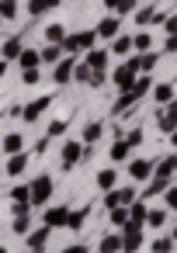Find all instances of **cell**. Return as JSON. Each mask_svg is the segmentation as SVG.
I'll return each instance as SVG.
<instances>
[{
	"mask_svg": "<svg viewBox=\"0 0 177 253\" xmlns=\"http://www.w3.org/2000/svg\"><path fill=\"white\" fill-rule=\"evenodd\" d=\"M73 73H77V59H73V56H66V59L52 70V80L63 87V84H70V80H73Z\"/></svg>",
	"mask_w": 177,
	"mask_h": 253,
	"instance_id": "obj_8",
	"label": "cell"
},
{
	"mask_svg": "<svg viewBox=\"0 0 177 253\" xmlns=\"http://www.w3.org/2000/svg\"><path fill=\"white\" fill-rule=\"evenodd\" d=\"M84 160H87V146H84V142H77V139L63 142V160H59L63 170H73V167L84 163Z\"/></svg>",
	"mask_w": 177,
	"mask_h": 253,
	"instance_id": "obj_3",
	"label": "cell"
},
{
	"mask_svg": "<svg viewBox=\"0 0 177 253\" xmlns=\"http://www.w3.org/2000/svg\"><path fill=\"white\" fill-rule=\"evenodd\" d=\"M135 4H139V0H122V4H118V18H122V14H132Z\"/></svg>",
	"mask_w": 177,
	"mask_h": 253,
	"instance_id": "obj_45",
	"label": "cell"
},
{
	"mask_svg": "<svg viewBox=\"0 0 177 253\" xmlns=\"http://www.w3.org/2000/svg\"><path fill=\"white\" fill-rule=\"evenodd\" d=\"M167 35H177V14L167 18Z\"/></svg>",
	"mask_w": 177,
	"mask_h": 253,
	"instance_id": "obj_49",
	"label": "cell"
},
{
	"mask_svg": "<svg viewBox=\"0 0 177 253\" xmlns=\"http://www.w3.org/2000/svg\"><path fill=\"white\" fill-rule=\"evenodd\" d=\"M11 201H14V208H35V205H32V184L11 187Z\"/></svg>",
	"mask_w": 177,
	"mask_h": 253,
	"instance_id": "obj_12",
	"label": "cell"
},
{
	"mask_svg": "<svg viewBox=\"0 0 177 253\" xmlns=\"http://www.w3.org/2000/svg\"><path fill=\"white\" fill-rule=\"evenodd\" d=\"M167 208H170V211H177V184L167 191Z\"/></svg>",
	"mask_w": 177,
	"mask_h": 253,
	"instance_id": "obj_46",
	"label": "cell"
},
{
	"mask_svg": "<svg viewBox=\"0 0 177 253\" xmlns=\"http://www.w3.org/2000/svg\"><path fill=\"white\" fill-rule=\"evenodd\" d=\"M156 163V170H153V177H163V180H174V173H177V167H174V160L170 156H163V160H153Z\"/></svg>",
	"mask_w": 177,
	"mask_h": 253,
	"instance_id": "obj_22",
	"label": "cell"
},
{
	"mask_svg": "<svg viewBox=\"0 0 177 253\" xmlns=\"http://www.w3.org/2000/svg\"><path fill=\"white\" fill-rule=\"evenodd\" d=\"M156 63H160V56H156V52H142V56H139V66H142V73L156 70Z\"/></svg>",
	"mask_w": 177,
	"mask_h": 253,
	"instance_id": "obj_34",
	"label": "cell"
},
{
	"mask_svg": "<svg viewBox=\"0 0 177 253\" xmlns=\"http://www.w3.org/2000/svg\"><path fill=\"white\" fill-rule=\"evenodd\" d=\"M101 84H104V73H94V77L87 80V87H101Z\"/></svg>",
	"mask_w": 177,
	"mask_h": 253,
	"instance_id": "obj_50",
	"label": "cell"
},
{
	"mask_svg": "<svg viewBox=\"0 0 177 253\" xmlns=\"http://www.w3.org/2000/svg\"><path fill=\"white\" fill-rule=\"evenodd\" d=\"M115 180H118V173H115L111 167H104V170L97 173V187H101L104 194H108V191H115Z\"/></svg>",
	"mask_w": 177,
	"mask_h": 253,
	"instance_id": "obj_26",
	"label": "cell"
},
{
	"mask_svg": "<svg viewBox=\"0 0 177 253\" xmlns=\"http://www.w3.org/2000/svg\"><path fill=\"white\" fill-rule=\"evenodd\" d=\"M108 218H111V225L129 229V208H115V211H108Z\"/></svg>",
	"mask_w": 177,
	"mask_h": 253,
	"instance_id": "obj_28",
	"label": "cell"
},
{
	"mask_svg": "<svg viewBox=\"0 0 177 253\" xmlns=\"http://www.w3.org/2000/svg\"><path fill=\"white\" fill-rule=\"evenodd\" d=\"M49 225H42V229H35L32 236H28V253H45V246H49Z\"/></svg>",
	"mask_w": 177,
	"mask_h": 253,
	"instance_id": "obj_11",
	"label": "cell"
},
{
	"mask_svg": "<svg viewBox=\"0 0 177 253\" xmlns=\"http://www.w3.org/2000/svg\"><path fill=\"white\" fill-rule=\"evenodd\" d=\"M42 225H49V229H63V225H70V208H63V205H52V208H45V215H42Z\"/></svg>",
	"mask_w": 177,
	"mask_h": 253,
	"instance_id": "obj_6",
	"label": "cell"
},
{
	"mask_svg": "<svg viewBox=\"0 0 177 253\" xmlns=\"http://www.w3.org/2000/svg\"><path fill=\"white\" fill-rule=\"evenodd\" d=\"M18 66H21V73H28V70H39V66H42V52H35V49H25V52H21V59H18Z\"/></svg>",
	"mask_w": 177,
	"mask_h": 253,
	"instance_id": "obj_17",
	"label": "cell"
},
{
	"mask_svg": "<svg viewBox=\"0 0 177 253\" xmlns=\"http://www.w3.org/2000/svg\"><path fill=\"white\" fill-rule=\"evenodd\" d=\"M21 52H25V45H21V39H18V35L4 42V63H11V59H21Z\"/></svg>",
	"mask_w": 177,
	"mask_h": 253,
	"instance_id": "obj_23",
	"label": "cell"
},
{
	"mask_svg": "<svg viewBox=\"0 0 177 253\" xmlns=\"http://www.w3.org/2000/svg\"><path fill=\"white\" fill-rule=\"evenodd\" d=\"M39 52H42V63L45 66H59L63 63V45H42Z\"/></svg>",
	"mask_w": 177,
	"mask_h": 253,
	"instance_id": "obj_20",
	"label": "cell"
},
{
	"mask_svg": "<svg viewBox=\"0 0 177 253\" xmlns=\"http://www.w3.org/2000/svg\"><path fill=\"white\" fill-rule=\"evenodd\" d=\"M59 253H90V250H87L84 243H70V246H63Z\"/></svg>",
	"mask_w": 177,
	"mask_h": 253,
	"instance_id": "obj_47",
	"label": "cell"
},
{
	"mask_svg": "<svg viewBox=\"0 0 177 253\" xmlns=\"http://www.w3.org/2000/svg\"><path fill=\"white\" fill-rule=\"evenodd\" d=\"M28 153H18V156H7V173L11 177H18V173H25V167H28Z\"/></svg>",
	"mask_w": 177,
	"mask_h": 253,
	"instance_id": "obj_25",
	"label": "cell"
},
{
	"mask_svg": "<svg viewBox=\"0 0 177 253\" xmlns=\"http://www.w3.org/2000/svg\"><path fill=\"white\" fill-rule=\"evenodd\" d=\"M52 177L49 173H39L35 180H32V205H39V208H45V201L52 198Z\"/></svg>",
	"mask_w": 177,
	"mask_h": 253,
	"instance_id": "obj_4",
	"label": "cell"
},
{
	"mask_svg": "<svg viewBox=\"0 0 177 253\" xmlns=\"http://www.w3.org/2000/svg\"><path fill=\"white\" fill-rule=\"evenodd\" d=\"M170 160H174V167H177V153H174V156H170Z\"/></svg>",
	"mask_w": 177,
	"mask_h": 253,
	"instance_id": "obj_56",
	"label": "cell"
},
{
	"mask_svg": "<svg viewBox=\"0 0 177 253\" xmlns=\"http://www.w3.org/2000/svg\"><path fill=\"white\" fill-rule=\"evenodd\" d=\"M42 11H49V0H28V14L32 18H39Z\"/></svg>",
	"mask_w": 177,
	"mask_h": 253,
	"instance_id": "obj_38",
	"label": "cell"
},
{
	"mask_svg": "<svg viewBox=\"0 0 177 253\" xmlns=\"http://www.w3.org/2000/svg\"><path fill=\"white\" fill-rule=\"evenodd\" d=\"M149 87H153V80H149V77H139V80H135V87H132V94H135V97H142Z\"/></svg>",
	"mask_w": 177,
	"mask_h": 253,
	"instance_id": "obj_39",
	"label": "cell"
},
{
	"mask_svg": "<svg viewBox=\"0 0 177 253\" xmlns=\"http://www.w3.org/2000/svg\"><path fill=\"white\" fill-rule=\"evenodd\" d=\"M153 170H156L153 160H132L129 163V177L132 180H153Z\"/></svg>",
	"mask_w": 177,
	"mask_h": 253,
	"instance_id": "obj_7",
	"label": "cell"
},
{
	"mask_svg": "<svg viewBox=\"0 0 177 253\" xmlns=\"http://www.w3.org/2000/svg\"><path fill=\"white\" fill-rule=\"evenodd\" d=\"M142 77V66H139V56H129L115 73H111V80H115V87L122 90V94H129L132 87H135V80Z\"/></svg>",
	"mask_w": 177,
	"mask_h": 253,
	"instance_id": "obj_1",
	"label": "cell"
},
{
	"mask_svg": "<svg viewBox=\"0 0 177 253\" xmlns=\"http://www.w3.org/2000/svg\"><path fill=\"white\" fill-rule=\"evenodd\" d=\"M94 32H97V39H111V42H115V39L122 35V18H118V14H104Z\"/></svg>",
	"mask_w": 177,
	"mask_h": 253,
	"instance_id": "obj_5",
	"label": "cell"
},
{
	"mask_svg": "<svg viewBox=\"0 0 177 253\" xmlns=\"http://www.w3.org/2000/svg\"><path fill=\"white\" fill-rule=\"evenodd\" d=\"M135 104H139V97H135V94L129 90V94H122V97H118V101L111 104V115H115V118H122V115H125V111H132Z\"/></svg>",
	"mask_w": 177,
	"mask_h": 253,
	"instance_id": "obj_15",
	"label": "cell"
},
{
	"mask_svg": "<svg viewBox=\"0 0 177 253\" xmlns=\"http://www.w3.org/2000/svg\"><path fill=\"white\" fill-rule=\"evenodd\" d=\"M28 225H32V215H14V222H11V229H14L18 236H32Z\"/></svg>",
	"mask_w": 177,
	"mask_h": 253,
	"instance_id": "obj_30",
	"label": "cell"
},
{
	"mask_svg": "<svg viewBox=\"0 0 177 253\" xmlns=\"http://www.w3.org/2000/svg\"><path fill=\"white\" fill-rule=\"evenodd\" d=\"M42 80V70H28V73H21V84H39Z\"/></svg>",
	"mask_w": 177,
	"mask_h": 253,
	"instance_id": "obj_43",
	"label": "cell"
},
{
	"mask_svg": "<svg viewBox=\"0 0 177 253\" xmlns=\"http://www.w3.org/2000/svg\"><path fill=\"white\" fill-rule=\"evenodd\" d=\"M104 208H108V211L122 208V198H118V191H108V194H104Z\"/></svg>",
	"mask_w": 177,
	"mask_h": 253,
	"instance_id": "obj_41",
	"label": "cell"
},
{
	"mask_svg": "<svg viewBox=\"0 0 177 253\" xmlns=\"http://www.w3.org/2000/svg\"><path fill=\"white\" fill-rule=\"evenodd\" d=\"M87 211H90V208H77V211H70V225H66V229H73V232H77V229H84Z\"/></svg>",
	"mask_w": 177,
	"mask_h": 253,
	"instance_id": "obj_29",
	"label": "cell"
},
{
	"mask_svg": "<svg viewBox=\"0 0 177 253\" xmlns=\"http://www.w3.org/2000/svg\"><path fill=\"white\" fill-rule=\"evenodd\" d=\"M97 253H122V236L104 232V236H101V243H97Z\"/></svg>",
	"mask_w": 177,
	"mask_h": 253,
	"instance_id": "obj_19",
	"label": "cell"
},
{
	"mask_svg": "<svg viewBox=\"0 0 177 253\" xmlns=\"http://www.w3.org/2000/svg\"><path fill=\"white\" fill-rule=\"evenodd\" d=\"M90 49H97V32L94 28H87V32H70V39L63 42V52L66 56H77V52H90Z\"/></svg>",
	"mask_w": 177,
	"mask_h": 253,
	"instance_id": "obj_2",
	"label": "cell"
},
{
	"mask_svg": "<svg viewBox=\"0 0 177 253\" xmlns=\"http://www.w3.org/2000/svg\"><path fill=\"white\" fill-rule=\"evenodd\" d=\"M111 52H115V56H135V39H132V35H118V39L111 42Z\"/></svg>",
	"mask_w": 177,
	"mask_h": 253,
	"instance_id": "obj_14",
	"label": "cell"
},
{
	"mask_svg": "<svg viewBox=\"0 0 177 253\" xmlns=\"http://www.w3.org/2000/svg\"><path fill=\"white\" fill-rule=\"evenodd\" d=\"M170 146H174V149H177V128H174V132H170Z\"/></svg>",
	"mask_w": 177,
	"mask_h": 253,
	"instance_id": "obj_53",
	"label": "cell"
},
{
	"mask_svg": "<svg viewBox=\"0 0 177 253\" xmlns=\"http://www.w3.org/2000/svg\"><path fill=\"white\" fill-rule=\"evenodd\" d=\"M0 11H4V21H14V14H18V0H4V4H0Z\"/></svg>",
	"mask_w": 177,
	"mask_h": 253,
	"instance_id": "obj_37",
	"label": "cell"
},
{
	"mask_svg": "<svg viewBox=\"0 0 177 253\" xmlns=\"http://www.w3.org/2000/svg\"><path fill=\"white\" fill-rule=\"evenodd\" d=\"M174 128H177V122H174V118L163 111V115H160V132H174Z\"/></svg>",
	"mask_w": 177,
	"mask_h": 253,
	"instance_id": "obj_42",
	"label": "cell"
},
{
	"mask_svg": "<svg viewBox=\"0 0 177 253\" xmlns=\"http://www.w3.org/2000/svg\"><path fill=\"white\" fill-rule=\"evenodd\" d=\"M21 149H25V135H21V132H7V135H4V153H7V156H18Z\"/></svg>",
	"mask_w": 177,
	"mask_h": 253,
	"instance_id": "obj_18",
	"label": "cell"
},
{
	"mask_svg": "<svg viewBox=\"0 0 177 253\" xmlns=\"http://www.w3.org/2000/svg\"><path fill=\"white\" fill-rule=\"evenodd\" d=\"M108 56H111V49H90V52L84 56V63H87L94 73H104V66H108Z\"/></svg>",
	"mask_w": 177,
	"mask_h": 253,
	"instance_id": "obj_9",
	"label": "cell"
},
{
	"mask_svg": "<svg viewBox=\"0 0 177 253\" xmlns=\"http://www.w3.org/2000/svg\"><path fill=\"white\" fill-rule=\"evenodd\" d=\"M63 132H66V118H56V122L45 128V135H49V139H52V135H63Z\"/></svg>",
	"mask_w": 177,
	"mask_h": 253,
	"instance_id": "obj_40",
	"label": "cell"
},
{
	"mask_svg": "<svg viewBox=\"0 0 177 253\" xmlns=\"http://www.w3.org/2000/svg\"><path fill=\"white\" fill-rule=\"evenodd\" d=\"M101 135H104V122H87V128H84V146H94Z\"/></svg>",
	"mask_w": 177,
	"mask_h": 253,
	"instance_id": "obj_24",
	"label": "cell"
},
{
	"mask_svg": "<svg viewBox=\"0 0 177 253\" xmlns=\"http://www.w3.org/2000/svg\"><path fill=\"white\" fill-rule=\"evenodd\" d=\"M49 104H52V94H45V97H35V101L25 108V122H35V118H39V115H42Z\"/></svg>",
	"mask_w": 177,
	"mask_h": 253,
	"instance_id": "obj_16",
	"label": "cell"
},
{
	"mask_svg": "<svg viewBox=\"0 0 177 253\" xmlns=\"http://www.w3.org/2000/svg\"><path fill=\"white\" fill-rule=\"evenodd\" d=\"M146 218H149V208H146V201H142V198H139L135 205H129V225L142 229V225H146Z\"/></svg>",
	"mask_w": 177,
	"mask_h": 253,
	"instance_id": "obj_13",
	"label": "cell"
},
{
	"mask_svg": "<svg viewBox=\"0 0 177 253\" xmlns=\"http://www.w3.org/2000/svg\"><path fill=\"white\" fill-rule=\"evenodd\" d=\"M170 239H174V243H177V229H174V232H170Z\"/></svg>",
	"mask_w": 177,
	"mask_h": 253,
	"instance_id": "obj_55",
	"label": "cell"
},
{
	"mask_svg": "<svg viewBox=\"0 0 177 253\" xmlns=\"http://www.w3.org/2000/svg\"><path fill=\"white\" fill-rule=\"evenodd\" d=\"M163 52H177V35H167V42H163Z\"/></svg>",
	"mask_w": 177,
	"mask_h": 253,
	"instance_id": "obj_48",
	"label": "cell"
},
{
	"mask_svg": "<svg viewBox=\"0 0 177 253\" xmlns=\"http://www.w3.org/2000/svg\"><path fill=\"white\" fill-rule=\"evenodd\" d=\"M153 101L156 104H174L177 97H174V84H156L153 87Z\"/></svg>",
	"mask_w": 177,
	"mask_h": 253,
	"instance_id": "obj_21",
	"label": "cell"
},
{
	"mask_svg": "<svg viewBox=\"0 0 177 253\" xmlns=\"http://www.w3.org/2000/svg\"><path fill=\"white\" fill-rule=\"evenodd\" d=\"M163 222H167V211H163V208H149V218H146V225H149V229H160Z\"/></svg>",
	"mask_w": 177,
	"mask_h": 253,
	"instance_id": "obj_33",
	"label": "cell"
},
{
	"mask_svg": "<svg viewBox=\"0 0 177 253\" xmlns=\"http://www.w3.org/2000/svg\"><path fill=\"white\" fill-rule=\"evenodd\" d=\"M101 4H104V7H115V11H118V4H122V0H101Z\"/></svg>",
	"mask_w": 177,
	"mask_h": 253,
	"instance_id": "obj_52",
	"label": "cell"
},
{
	"mask_svg": "<svg viewBox=\"0 0 177 253\" xmlns=\"http://www.w3.org/2000/svg\"><path fill=\"white\" fill-rule=\"evenodd\" d=\"M125 142H129V146H132V149H135V146H139V142H142V128H132V132H129V135H125Z\"/></svg>",
	"mask_w": 177,
	"mask_h": 253,
	"instance_id": "obj_44",
	"label": "cell"
},
{
	"mask_svg": "<svg viewBox=\"0 0 177 253\" xmlns=\"http://www.w3.org/2000/svg\"><path fill=\"white\" fill-rule=\"evenodd\" d=\"M149 246H153V253H174V239L170 236H156Z\"/></svg>",
	"mask_w": 177,
	"mask_h": 253,
	"instance_id": "obj_31",
	"label": "cell"
},
{
	"mask_svg": "<svg viewBox=\"0 0 177 253\" xmlns=\"http://www.w3.org/2000/svg\"><path fill=\"white\" fill-rule=\"evenodd\" d=\"M135 21H139V25H153V21H156V7H142V11L135 14Z\"/></svg>",
	"mask_w": 177,
	"mask_h": 253,
	"instance_id": "obj_36",
	"label": "cell"
},
{
	"mask_svg": "<svg viewBox=\"0 0 177 253\" xmlns=\"http://www.w3.org/2000/svg\"><path fill=\"white\" fill-rule=\"evenodd\" d=\"M59 4H63V0H49V7H59Z\"/></svg>",
	"mask_w": 177,
	"mask_h": 253,
	"instance_id": "obj_54",
	"label": "cell"
},
{
	"mask_svg": "<svg viewBox=\"0 0 177 253\" xmlns=\"http://www.w3.org/2000/svg\"><path fill=\"white\" fill-rule=\"evenodd\" d=\"M132 39H135V56H142V52L153 49V39H149L146 32H139V35H132Z\"/></svg>",
	"mask_w": 177,
	"mask_h": 253,
	"instance_id": "obj_32",
	"label": "cell"
},
{
	"mask_svg": "<svg viewBox=\"0 0 177 253\" xmlns=\"http://www.w3.org/2000/svg\"><path fill=\"white\" fill-rule=\"evenodd\" d=\"M139 246H142V229L129 225V229L122 232V253H135Z\"/></svg>",
	"mask_w": 177,
	"mask_h": 253,
	"instance_id": "obj_10",
	"label": "cell"
},
{
	"mask_svg": "<svg viewBox=\"0 0 177 253\" xmlns=\"http://www.w3.org/2000/svg\"><path fill=\"white\" fill-rule=\"evenodd\" d=\"M129 153H132V146H129L125 139H118V142L111 146V160H115V163H125V160H129Z\"/></svg>",
	"mask_w": 177,
	"mask_h": 253,
	"instance_id": "obj_27",
	"label": "cell"
},
{
	"mask_svg": "<svg viewBox=\"0 0 177 253\" xmlns=\"http://www.w3.org/2000/svg\"><path fill=\"white\" fill-rule=\"evenodd\" d=\"M90 77H94V70H90L87 63H77V73H73V80H77V84H87Z\"/></svg>",
	"mask_w": 177,
	"mask_h": 253,
	"instance_id": "obj_35",
	"label": "cell"
},
{
	"mask_svg": "<svg viewBox=\"0 0 177 253\" xmlns=\"http://www.w3.org/2000/svg\"><path fill=\"white\" fill-rule=\"evenodd\" d=\"M167 115H170V118L177 122V101H174V104H167Z\"/></svg>",
	"mask_w": 177,
	"mask_h": 253,
	"instance_id": "obj_51",
	"label": "cell"
}]
</instances>
